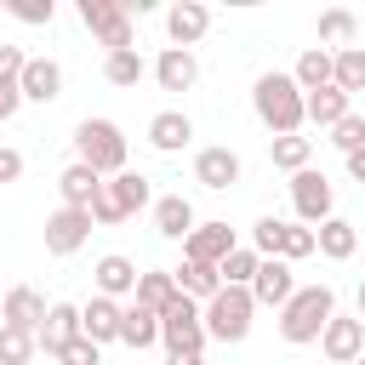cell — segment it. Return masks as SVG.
I'll use <instances>...</instances> for the list:
<instances>
[{
  "mask_svg": "<svg viewBox=\"0 0 365 365\" xmlns=\"http://www.w3.org/2000/svg\"><path fill=\"white\" fill-rule=\"evenodd\" d=\"M251 108H257V120L274 131V137H297L302 131V91H297V80L291 74H257V86H251Z\"/></svg>",
  "mask_w": 365,
  "mask_h": 365,
  "instance_id": "1",
  "label": "cell"
},
{
  "mask_svg": "<svg viewBox=\"0 0 365 365\" xmlns=\"http://www.w3.org/2000/svg\"><path fill=\"white\" fill-rule=\"evenodd\" d=\"M331 314H336V291H331V285H297L291 302L279 308V336H285L291 348L319 342V331H325Z\"/></svg>",
  "mask_w": 365,
  "mask_h": 365,
  "instance_id": "2",
  "label": "cell"
},
{
  "mask_svg": "<svg viewBox=\"0 0 365 365\" xmlns=\"http://www.w3.org/2000/svg\"><path fill=\"white\" fill-rule=\"evenodd\" d=\"M125 131L114 125V120H80L74 125V160L80 165H91L97 177H120L125 171Z\"/></svg>",
  "mask_w": 365,
  "mask_h": 365,
  "instance_id": "3",
  "label": "cell"
},
{
  "mask_svg": "<svg viewBox=\"0 0 365 365\" xmlns=\"http://www.w3.org/2000/svg\"><path fill=\"white\" fill-rule=\"evenodd\" d=\"M251 314H257L251 291H245V285H222V291L200 308V325H205L211 342H245V336H251Z\"/></svg>",
  "mask_w": 365,
  "mask_h": 365,
  "instance_id": "4",
  "label": "cell"
},
{
  "mask_svg": "<svg viewBox=\"0 0 365 365\" xmlns=\"http://www.w3.org/2000/svg\"><path fill=\"white\" fill-rule=\"evenodd\" d=\"M148 200H154V188H148L143 171L103 177V188H97V200H91V222H125V217H137Z\"/></svg>",
  "mask_w": 365,
  "mask_h": 365,
  "instance_id": "5",
  "label": "cell"
},
{
  "mask_svg": "<svg viewBox=\"0 0 365 365\" xmlns=\"http://www.w3.org/2000/svg\"><path fill=\"white\" fill-rule=\"evenodd\" d=\"M160 342H165V359L171 354H205V325H200V302L177 297L165 314H160Z\"/></svg>",
  "mask_w": 365,
  "mask_h": 365,
  "instance_id": "6",
  "label": "cell"
},
{
  "mask_svg": "<svg viewBox=\"0 0 365 365\" xmlns=\"http://www.w3.org/2000/svg\"><path fill=\"white\" fill-rule=\"evenodd\" d=\"M80 23L108 46V51H125L131 46V17L120 0H80Z\"/></svg>",
  "mask_w": 365,
  "mask_h": 365,
  "instance_id": "7",
  "label": "cell"
},
{
  "mask_svg": "<svg viewBox=\"0 0 365 365\" xmlns=\"http://www.w3.org/2000/svg\"><path fill=\"white\" fill-rule=\"evenodd\" d=\"M291 205H297V217H302V228H319L325 217H331V205H336V194H331V182H325V171H297L291 177Z\"/></svg>",
  "mask_w": 365,
  "mask_h": 365,
  "instance_id": "8",
  "label": "cell"
},
{
  "mask_svg": "<svg viewBox=\"0 0 365 365\" xmlns=\"http://www.w3.org/2000/svg\"><path fill=\"white\" fill-rule=\"evenodd\" d=\"M319 354H325L331 365H354V359L365 354V319H359V314H331L325 331H319Z\"/></svg>",
  "mask_w": 365,
  "mask_h": 365,
  "instance_id": "9",
  "label": "cell"
},
{
  "mask_svg": "<svg viewBox=\"0 0 365 365\" xmlns=\"http://www.w3.org/2000/svg\"><path fill=\"white\" fill-rule=\"evenodd\" d=\"M86 240H91V211L57 205V211L46 217V251H51V257H74Z\"/></svg>",
  "mask_w": 365,
  "mask_h": 365,
  "instance_id": "10",
  "label": "cell"
},
{
  "mask_svg": "<svg viewBox=\"0 0 365 365\" xmlns=\"http://www.w3.org/2000/svg\"><path fill=\"white\" fill-rule=\"evenodd\" d=\"M245 291H251V302H257V308H285V302H291V291H297V274H291V262L262 257Z\"/></svg>",
  "mask_w": 365,
  "mask_h": 365,
  "instance_id": "11",
  "label": "cell"
},
{
  "mask_svg": "<svg viewBox=\"0 0 365 365\" xmlns=\"http://www.w3.org/2000/svg\"><path fill=\"white\" fill-rule=\"evenodd\" d=\"M234 245H240V240H234V228H228V222H194V234L182 240V257H188V262H211V268H217Z\"/></svg>",
  "mask_w": 365,
  "mask_h": 365,
  "instance_id": "12",
  "label": "cell"
},
{
  "mask_svg": "<svg viewBox=\"0 0 365 365\" xmlns=\"http://www.w3.org/2000/svg\"><path fill=\"white\" fill-rule=\"evenodd\" d=\"M74 336H80V308H74V302H51L46 319H40V331H34V348H46V354L57 359Z\"/></svg>",
  "mask_w": 365,
  "mask_h": 365,
  "instance_id": "13",
  "label": "cell"
},
{
  "mask_svg": "<svg viewBox=\"0 0 365 365\" xmlns=\"http://www.w3.org/2000/svg\"><path fill=\"white\" fill-rule=\"evenodd\" d=\"M17 91H23V103H57V97H63V63H51V57H29Z\"/></svg>",
  "mask_w": 365,
  "mask_h": 365,
  "instance_id": "14",
  "label": "cell"
},
{
  "mask_svg": "<svg viewBox=\"0 0 365 365\" xmlns=\"http://www.w3.org/2000/svg\"><path fill=\"white\" fill-rule=\"evenodd\" d=\"M194 182L211 188V194L234 188V182H240V154H234V148H200V154H194Z\"/></svg>",
  "mask_w": 365,
  "mask_h": 365,
  "instance_id": "15",
  "label": "cell"
},
{
  "mask_svg": "<svg viewBox=\"0 0 365 365\" xmlns=\"http://www.w3.org/2000/svg\"><path fill=\"white\" fill-rule=\"evenodd\" d=\"M46 308H51V302H46L34 285H11L6 302H0V325H11V331H40Z\"/></svg>",
  "mask_w": 365,
  "mask_h": 365,
  "instance_id": "16",
  "label": "cell"
},
{
  "mask_svg": "<svg viewBox=\"0 0 365 365\" xmlns=\"http://www.w3.org/2000/svg\"><path fill=\"white\" fill-rule=\"evenodd\" d=\"M205 29H211V11H205L200 0H177V6L165 11V34H171L177 51H188L194 40H205Z\"/></svg>",
  "mask_w": 365,
  "mask_h": 365,
  "instance_id": "17",
  "label": "cell"
},
{
  "mask_svg": "<svg viewBox=\"0 0 365 365\" xmlns=\"http://www.w3.org/2000/svg\"><path fill=\"white\" fill-rule=\"evenodd\" d=\"M91 279H97V297L120 302V297H131V291H137V262H131V257H120V251H108V257H97Z\"/></svg>",
  "mask_w": 365,
  "mask_h": 365,
  "instance_id": "18",
  "label": "cell"
},
{
  "mask_svg": "<svg viewBox=\"0 0 365 365\" xmlns=\"http://www.w3.org/2000/svg\"><path fill=\"white\" fill-rule=\"evenodd\" d=\"M154 80H160V91H188V86L200 80V57H194V51L165 46V51L154 57Z\"/></svg>",
  "mask_w": 365,
  "mask_h": 365,
  "instance_id": "19",
  "label": "cell"
},
{
  "mask_svg": "<svg viewBox=\"0 0 365 365\" xmlns=\"http://www.w3.org/2000/svg\"><path fill=\"white\" fill-rule=\"evenodd\" d=\"M188 137H194V120H188L182 108H160V114L148 120V148H160V154L188 148Z\"/></svg>",
  "mask_w": 365,
  "mask_h": 365,
  "instance_id": "20",
  "label": "cell"
},
{
  "mask_svg": "<svg viewBox=\"0 0 365 365\" xmlns=\"http://www.w3.org/2000/svg\"><path fill=\"white\" fill-rule=\"evenodd\" d=\"M80 336L86 342H120V302H108V297H91L86 308H80Z\"/></svg>",
  "mask_w": 365,
  "mask_h": 365,
  "instance_id": "21",
  "label": "cell"
},
{
  "mask_svg": "<svg viewBox=\"0 0 365 365\" xmlns=\"http://www.w3.org/2000/svg\"><path fill=\"white\" fill-rule=\"evenodd\" d=\"M120 342L125 348H154L160 342V314L154 308H143V302H120Z\"/></svg>",
  "mask_w": 365,
  "mask_h": 365,
  "instance_id": "22",
  "label": "cell"
},
{
  "mask_svg": "<svg viewBox=\"0 0 365 365\" xmlns=\"http://www.w3.org/2000/svg\"><path fill=\"white\" fill-rule=\"evenodd\" d=\"M97 188H103V177H97L91 165H80V160L57 171V194H63V205H74V211H91Z\"/></svg>",
  "mask_w": 365,
  "mask_h": 365,
  "instance_id": "23",
  "label": "cell"
},
{
  "mask_svg": "<svg viewBox=\"0 0 365 365\" xmlns=\"http://www.w3.org/2000/svg\"><path fill=\"white\" fill-rule=\"evenodd\" d=\"M314 251H319V257H331V262H348V257L359 251L354 222H348V217H325V222L314 228Z\"/></svg>",
  "mask_w": 365,
  "mask_h": 365,
  "instance_id": "24",
  "label": "cell"
},
{
  "mask_svg": "<svg viewBox=\"0 0 365 365\" xmlns=\"http://www.w3.org/2000/svg\"><path fill=\"white\" fill-rule=\"evenodd\" d=\"M177 297H182V291H177L171 268H143V274H137V291H131V302H143V308L165 314V308H171Z\"/></svg>",
  "mask_w": 365,
  "mask_h": 365,
  "instance_id": "25",
  "label": "cell"
},
{
  "mask_svg": "<svg viewBox=\"0 0 365 365\" xmlns=\"http://www.w3.org/2000/svg\"><path fill=\"white\" fill-rule=\"evenodd\" d=\"M348 103H354L348 91H336V86H319V91H308V97H302V114H308V120H314L319 131H331V125H336L342 114H354Z\"/></svg>",
  "mask_w": 365,
  "mask_h": 365,
  "instance_id": "26",
  "label": "cell"
},
{
  "mask_svg": "<svg viewBox=\"0 0 365 365\" xmlns=\"http://www.w3.org/2000/svg\"><path fill=\"white\" fill-rule=\"evenodd\" d=\"M154 228H160L165 240H188V234H194V205H188L182 194H160V200H154Z\"/></svg>",
  "mask_w": 365,
  "mask_h": 365,
  "instance_id": "27",
  "label": "cell"
},
{
  "mask_svg": "<svg viewBox=\"0 0 365 365\" xmlns=\"http://www.w3.org/2000/svg\"><path fill=\"white\" fill-rule=\"evenodd\" d=\"M171 279H177V291H182L188 302H211V297L222 291L217 268H211V262H188V257H182V268H171Z\"/></svg>",
  "mask_w": 365,
  "mask_h": 365,
  "instance_id": "28",
  "label": "cell"
},
{
  "mask_svg": "<svg viewBox=\"0 0 365 365\" xmlns=\"http://www.w3.org/2000/svg\"><path fill=\"white\" fill-rule=\"evenodd\" d=\"M143 74H148V63H143V51H137V46H125V51H108V57H103V80H108V86H120V91H131Z\"/></svg>",
  "mask_w": 365,
  "mask_h": 365,
  "instance_id": "29",
  "label": "cell"
},
{
  "mask_svg": "<svg viewBox=\"0 0 365 365\" xmlns=\"http://www.w3.org/2000/svg\"><path fill=\"white\" fill-rule=\"evenodd\" d=\"M291 80H297V91H302V97H308V91H319V86H331V51H325V46H308V51L297 57Z\"/></svg>",
  "mask_w": 365,
  "mask_h": 365,
  "instance_id": "30",
  "label": "cell"
},
{
  "mask_svg": "<svg viewBox=\"0 0 365 365\" xmlns=\"http://www.w3.org/2000/svg\"><path fill=\"white\" fill-rule=\"evenodd\" d=\"M331 86L336 91H365V46H348V51H331Z\"/></svg>",
  "mask_w": 365,
  "mask_h": 365,
  "instance_id": "31",
  "label": "cell"
},
{
  "mask_svg": "<svg viewBox=\"0 0 365 365\" xmlns=\"http://www.w3.org/2000/svg\"><path fill=\"white\" fill-rule=\"evenodd\" d=\"M268 154H274V165H279V171H291V177H297V171H308V160H314V137H302V131H297V137H274V148H268Z\"/></svg>",
  "mask_w": 365,
  "mask_h": 365,
  "instance_id": "32",
  "label": "cell"
},
{
  "mask_svg": "<svg viewBox=\"0 0 365 365\" xmlns=\"http://www.w3.org/2000/svg\"><path fill=\"white\" fill-rule=\"evenodd\" d=\"M354 34H359V23H354V11H342V6H331V11H319V40H325V46H336V51H348V46H354Z\"/></svg>",
  "mask_w": 365,
  "mask_h": 365,
  "instance_id": "33",
  "label": "cell"
},
{
  "mask_svg": "<svg viewBox=\"0 0 365 365\" xmlns=\"http://www.w3.org/2000/svg\"><path fill=\"white\" fill-rule=\"evenodd\" d=\"M257 262H262V257H257L251 245H234V251H228V257L217 262V279H222V285H251Z\"/></svg>",
  "mask_w": 365,
  "mask_h": 365,
  "instance_id": "34",
  "label": "cell"
},
{
  "mask_svg": "<svg viewBox=\"0 0 365 365\" xmlns=\"http://www.w3.org/2000/svg\"><path fill=\"white\" fill-rule=\"evenodd\" d=\"M279 240H285V222L279 217H257L251 222V251L257 257H279Z\"/></svg>",
  "mask_w": 365,
  "mask_h": 365,
  "instance_id": "35",
  "label": "cell"
},
{
  "mask_svg": "<svg viewBox=\"0 0 365 365\" xmlns=\"http://www.w3.org/2000/svg\"><path fill=\"white\" fill-rule=\"evenodd\" d=\"M29 354H34V331L0 325V365H29Z\"/></svg>",
  "mask_w": 365,
  "mask_h": 365,
  "instance_id": "36",
  "label": "cell"
},
{
  "mask_svg": "<svg viewBox=\"0 0 365 365\" xmlns=\"http://www.w3.org/2000/svg\"><path fill=\"white\" fill-rule=\"evenodd\" d=\"M302 257H314V228H297V222H285V240H279V262H302Z\"/></svg>",
  "mask_w": 365,
  "mask_h": 365,
  "instance_id": "37",
  "label": "cell"
},
{
  "mask_svg": "<svg viewBox=\"0 0 365 365\" xmlns=\"http://www.w3.org/2000/svg\"><path fill=\"white\" fill-rule=\"evenodd\" d=\"M331 143H336L342 154H354V148H365V120H359V114H342V120L331 125Z\"/></svg>",
  "mask_w": 365,
  "mask_h": 365,
  "instance_id": "38",
  "label": "cell"
},
{
  "mask_svg": "<svg viewBox=\"0 0 365 365\" xmlns=\"http://www.w3.org/2000/svg\"><path fill=\"white\" fill-rule=\"evenodd\" d=\"M6 11H11L17 23H51V17H57L51 0H6Z\"/></svg>",
  "mask_w": 365,
  "mask_h": 365,
  "instance_id": "39",
  "label": "cell"
},
{
  "mask_svg": "<svg viewBox=\"0 0 365 365\" xmlns=\"http://www.w3.org/2000/svg\"><path fill=\"white\" fill-rule=\"evenodd\" d=\"M57 365H103V348H97V342H86V336H74V342L57 354Z\"/></svg>",
  "mask_w": 365,
  "mask_h": 365,
  "instance_id": "40",
  "label": "cell"
},
{
  "mask_svg": "<svg viewBox=\"0 0 365 365\" xmlns=\"http://www.w3.org/2000/svg\"><path fill=\"white\" fill-rule=\"evenodd\" d=\"M23 63H29V57H23V46H0V91L23 80Z\"/></svg>",
  "mask_w": 365,
  "mask_h": 365,
  "instance_id": "41",
  "label": "cell"
},
{
  "mask_svg": "<svg viewBox=\"0 0 365 365\" xmlns=\"http://www.w3.org/2000/svg\"><path fill=\"white\" fill-rule=\"evenodd\" d=\"M17 177H23V154L0 143V182H17Z\"/></svg>",
  "mask_w": 365,
  "mask_h": 365,
  "instance_id": "42",
  "label": "cell"
},
{
  "mask_svg": "<svg viewBox=\"0 0 365 365\" xmlns=\"http://www.w3.org/2000/svg\"><path fill=\"white\" fill-rule=\"evenodd\" d=\"M348 177H354V182H365V148H354V154H348Z\"/></svg>",
  "mask_w": 365,
  "mask_h": 365,
  "instance_id": "43",
  "label": "cell"
},
{
  "mask_svg": "<svg viewBox=\"0 0 365 365\" xmlns=\"http://www.w3.org/2000/svg\"><path fill=\"white\" fill-rule=\"evenodd\" d=\"M165 365H205V354H171Z\"/></svg>",
  "mask_w": 365,
  "mask_h": 365,
  "instance_id": "44",
  "label": "cell"
},
{
  "mask_svg": "<svg viewBox=\"0 0 365 365\" xmlns=\"http://www.w3.org/2000/svg\"><path fill=\"white\" fill-rule=\"evenodd\" d=\"M359 319H365V279H359Z\"/></svg>",
  "mask_w": 365,
  "mask_h": 365,
  "instance_id": "45",
  "label": "cell"
},
{
  "mask_svg": "<svg viewBox=\"0 0 365 365\" xmlns=\"http://www.w3.org/2000/svg\"><path fill=\"white\" fill-rule=\"evenodd\" d=\"M354 365H365V354H359V359H354Z\"/></svg>",
  "mask_w": 365,
  "mask_h": 365,
  "instance_id": "46",
  "label": "cell"
}]
</instances>
